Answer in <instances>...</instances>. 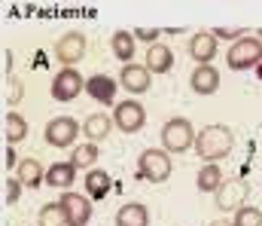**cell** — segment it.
<instances>
[{
    "instance_id": "obj_33",
    "label": "cell",
    "mask_w": 262,
    "mask_h": 226,
    "mask_svg": "<svg viewBox=\"0 0 262 226\" xmlns=\"http://www.w3.org/2000/svg\"><path fill=\"white\" fill-rule=\"evenodd\" d=\"M210 226H232V223H229V220H213Z\"/></svg>"
},
{
    "instance_id": "obj_7",
    "label": "cell",
    "mask_w": 262,
    "mask_h": 226,
    "mask_svg": "<svg viewBox=\"0 0 262 226\" xmlns=\"http://www.w3.org/2000/svg\"><path fill=\"white\" fill-rule=\"evenodd\" d=\"M85 49H89V40L82 31H67L61 40H55V58L64 68H73L79 58H85Z\"/></svg>"
},
{
    "instance_id": "obj_18",
    "label": "cell",
    "mask_w": 262,
    "mask_h": 226,
    "mask_svg": "<svg viewBox=\"0 0 262 226\" xmlns=\"http://www.w3.org/2000/svg\"><path fill=\"white\" fill-rule=\"evenodd\" d=\"M110 129H116V122H113L107 113H92V116H85V122H82V132H85V138H89L92 144L104 141V138L110 135Z\"/></svg>"
},
{
    "instance_id": "obj_24",
    "label": "cell",
    "mask_w": 262,
    "mask_h": 226,
    "mask_svg": "<svg viewBox=\"0 0 262 226\" xmlns=\"http://www.w3.org/2000/svg\"><path fill=\"white\" fill-rule=\"evenodd\" d=\"M37 226H67V214L58 202H46L37 214Z\"/></svg>"
},
{
    "instance_id": "obj_16",
    "label": "cell",
    "mask_w": 262,
    "mask_h": 226,
    "mask_svg": "<svg viewBox=\"0 0 262 226\" xmlns=\"http://www.w3.org/2000/svg\"><path fill=\"white\" fill-rule=\"evenodd\" d=\"M174 68V52L165 43H152L146 49V71L149 74H168Z\"/></svg>"
},
{
    "instance_id": "obj_23",
    "label": "cell",
    "mask_w": 262,
    "mask_h": 226,
    "mask_svg": "<svg viewBox=\"0 0 262 226\" xmlns=\"http://www.w3.org/2000/svg\"><path fill=\"white\" fill-rule=\"evenodd\" d=\"M110 187H113V183H110V174H107V171H98V168H95V171L85 174V196H89V199H104V196L110 193Z\"/></svg>"
},
{
    "instance_id": "obj_31",
    "label": "cell",
    "mask_w": 262,
    "mask_h": 226,
    "mask_svg": "<svg viewBox=\"0 0 262 226\" xmlns=\"http://www.w3.org/2000/svg\"><path fill=\"white\" fill-rule=\"evenodd\" d=\"M3 162H6V168H12V165H18V162H21V159L15 156V150H12V144L6 147V156H3Z\"/></svg>"
},
{
    "instance_id": "obj_20",
    "label": "cell",
    "mask_w": 262,
    "mask_h": 226,
    "mask_svg": "<svg viewBox=\"0 0 262 226\" xmlns=\"http://www.w3.org/2000/svg\"><path fill=\"white\" fill-rule=\"evenodd\" d=\"M198 190L201 193H213L216 196V190L226 183V177H223V171H220V165L216 162H204L201 165V171H198Z\"/></svg>"
},
{
    "instance_id": "obj_12",
    "label": "cell",
    "mask_w": 262,
    "mask_h": 226,
    "mask_svg": "<svg viewBox=\"0 0 262 226\" xmlns=\"http://www.w3.org/2000/svg\"><path fill=\"white\" fill-rule=\"evenodd\" d=\"M189 55L195 58V65H213L216 58V37L210 31H198L189 40Z\"/></svg>"
},
{
    "instance_id": "obj_29",
    "label": "cell",
    "mask_w": 262,
    "mask_h": 226,
    "mask_svg": "<svg viewBox=\"0 0 262 226\" xmlns=\"http://www.w3.org/2000/svg\"><path fill=\"white\" fill-rule=\"evenodd\" d=\"M210 34H213L216 40H232V43H238V40L244 37V31H241V28H213Z\"/></svg>"
},
{
    "instance_id": "obj_25",
    "label": "cell",
    "mask_w": 262,
    "mask_h": 226,
    "mask_svg": "<svg viewBox=\"0 0 262 226\" xmlns=\"http://www.w3.org/2000/svg\"><path fill=\"white\" fill-rule=\"evenodd\" d=\"M98 156H101V150H98V144H79V147H73V153H70V162L76 165V168H92L95 162H98Z\"/></svg>"
},
{
    "instance_id": "obj_30",
    "label": "cell",
    "mask_w": 262,
    "mask_h": 226,
    "mask_svg": "<svg viewBox=\"0 0 262 226\" xmlns=\"http://www.w3.org/2000/svg\"><path fill=\"white\" fill-rule=\"evenodd\" d=\"M134 40H143V43H159V31L156 28H134Z\"/></svg>"
},
{
    "instance_id": "obj_34",
    "label": "cell",
    "mask_w": 262,
    "mask_h": 226,
    "mask_svg": "<svg viewBox=\"0 0 262 226\" xmlns=\"http://www.w3.org/2000/svg\"><path fill=\"white\" fill-rule=\"evenodd\" d=\"M256 37H259V40H262V31H259V34H256Z\"/></svg>"
},
{
    "instance_id": "obj_28",
    "label": "cell",
    "mask_w": 262,
    "mask_h": 226,
    "mask_svg": "<svg viewBox=\"0 0 262 226\" xmlns=\"http://www.w3.org/2000/svg\"><path fill=\"white\" fill-rule=\"evenodd\" d=\"M18 98H21V83H18L15 76H6V86H3V101H6V104H18Z\"/></svg>"
},
{
    "instance_id": "obj_5",
    "label": "cell",
    "mask_w": 262,
    "mask_h": 226,
    "mask_svg": "<svg viewBox=\"0 0 262 226\" xmlns=\"http://www.w3.org/2000/svg\"><path fill=\"white\" fill-rule=\"evenodd\" d=\"M79 122L73 119V116H55V119H49L46 122V144L49 147H73L76 144V138H79Z\"/></svg>"
},
{
    "instance_id": "obj_11",
    "label": "cell",
    "mask_w": 262,
    "mask_h": 226,
    "mask_svg": "<svg viewBox=\"0 0 262 226\" xmlns=\"http://www.w3.org/2000/svg\"><path fill=\"white\" fill-rule=\"evenodd\" d=\"M149 71H146V65H122V71H119V86L122 89H128L131 95H143L146 89H149Z\"/></svg>"
},
{
    "instance_id": "obj_8",
    "label": "cell",
    "mask_w": 262,
    "mask_h": 226,
    "mask_svg": "<svg viewBox=\"0 0 262 226\" xmlns=\"http://www.w3.org/2000/svg\"><path fill=\"white\" fill-rule=\"evenodd\" d=\"M247 196H250V183L244 177H232L216 190V208L220 211H238V208H244Z\"/></svg>"
},
{
    "instance_id": "obj_22",
    "label": "cell",
    "mask_w": 262,
    "mask_h": 226,
    "mask_svg": "<svg viewBox=\"0 0 262 226\" xmlns=\"http://www.w3.org/2000/svg\"><path fill=\"white\" fill-rule=\"evenodd\" d=\"M3 135H6V141L15 147L18 141H25L28 138V122H25V116L21 113H15V110H9L6 116H3Z\"/></svg>"
},
{
    "instance_id": "obj_4",
    "label": "cell",
    "mask_w": 262,
    "mask_h": 226,
    "mask_svg": "<svg viewBox=\"0 0 262 226\" xmlns=\"http://www.w3.org/2000/svg\"><path fill=\"white\" fill-rule=\"evenodd\" d=\"M171 156L168 150H156V147H149V150H143L137 156V171H140V177L143 180H149V183H165L168 177H171Z\"/></svg>"
},
{
    "instance_id": "obj_17",
    "label": "cell",
    "mask_w": 262,
    "mask_h": 226,
    "mask_svg": "<svg viewBox=\"0 0 262 226\" xmlns=\"http://www.w3.org/2000/svg\"><path fill=\"white\" fill-rule=\"evenodd\" d=\"M76 165L73 162H55V165H49V171H46V183L49 187H55V190H70L73 187V180H76Z\"/></svg>"
},
{
    "instance_id": "obj_3",
    "label": "cell",
    "mask_w": 262,
    "mask_h": 226,
    "mask_svg": "<svg viewBox=\"0 0 262 226\" xmlns=\"http://www.w3.org/2000/svg\"><path fill=\"white\" fill-rule=\"evenodd\" d=\"M262 61V40L259 37H241L238 43L229 46L226 52V65L229 71H250Z\"/></svg>"
},
{
    "instance_id": "obj_27",
    "label": "cell",
    "mask_w": 262,
    "mask_h": 226,
    "mask_svg": "<svg viewBox=\"0 0 262 226\" xmlns=\"http://www.w3.org/2000/svg\"><path fill=\"white\" fill-rule=\"evenodd\" d=\"M21 187H25V183H21L18 177H6V180H3V202H6V205H15L18 196H21Z\"/></svg>"
},
{
    "instance_id": "obj_2",
    "label": "cell",
    "mask_w": 262,
    "mask_h": 226,
    "mask_svg": "<svg viewBox=\"0 0 262 226\" xmlns=\"http://www.w3.org/2000/svg\"><path fill=\"white\" fill-rule=\"evenodd\" d=\"M162 147L168 153H186L195 147V129L186 116H174L162 126Z\"/></svg>"
},
{
    "instance_id": "obj_10",
    "label": "cell",
    "mask_w": 262,
    "mask_h": 226,
    "mask_svg": "<svg viewBox=\"0 0 262 226\" xmlns=\"http://www.w3.org/2000/svg\"><path fill=\"white\" fill-rule=\"evenodd\" d=\"M58 205L64 208V214H67V226H85L92 220V202H89V196H82V193L64 190L61 199H58Z\"/></svg>"
},
{
    "instance_id": "obj_15",
    "label": "cell",
    "mask_w": 262,
    "mask_h": 226,
    "mask_svg": "<svg viewBox=\"0 0 262 226\" xmlns=\"http://www.w3.org/2000/svg\"><path fill=\"white\" fill-rule=\"evenodd\" d=\"M46 171H49V168H43L37 159H21V162L15 165V177H18L28 190L43 187V183H46Z\"/></svg>"
},
{
    "instance_id": "obj_26",
    "label": "cell",
    "mask_w": 262,
    "mask_h": 226,
    "mask_svg": "<svg viewBox=\"0 0 262 226\" xmlns=\"http://www.w3.org/2000/svg\"><path fill=\"white\" fill-rule=\"evenodd\" d=\"M232 226H262V211L259 208H253V205H244V208L235 211Z\"/></svg>"
},
{
    "instance_id": "obj_13",
    "label": "cell",
    "mask_w": 262,
    "mask_h": 226,
    "mask_svg": "<svg viewBox=\"0 0 262 226\" xmlns=\"http://www.w3.org/2000/svg\"><path fill=\"white\" fill-rule=\"evenodd\" d=\"M189 86L195 95H213L220 89V71L213 65H195V71L189 74Z\"/></svg>"
},
{
    "instance_id": "obj_19",
    "label": "cell",
    "mask_w": 262,
    "mask_h": 226,
    "mask_svg": "<svg viewBox=\"0 0 262 226\" xmlns=\"http://www.w3.org/2000/svg\"><path fill=\"white\" fill-rule=\"evenodd\" d=\"M116 226H149V211L140 202H125L116 211Z\"/></svg>"
},
{
    "instance_id": "obj_9",
    "label": "cell",
    "mask_w": 262,
    "mask_h": 226,
    "mask_svg": "<svg viewBox=\"0 0 262 226\" xmlns=\"http://www.w3.org/2000/svg\"><path fill=\"white\" fill-rule=\"evenodd\" d=\"M82 89H85V79L79 76L76 68H61L55 74V79H52V86H49V92H52L55 101H73Z\"/></svg>"
},
{
    "instance_id": "obj_1",
    "label": "cell",
    "mask_w": 262,
    "mask_h": 226,
    "mask_svg": "<svg viewBox=\"0 0 262 226\" xmlns=\"http://www.w3.org/2000/svg\"><path fill=\"white\" fill-rule=\"evenodd\" d=\"M232 150H235V135L223 122L207 126V129H201L195 135V156L204 159V162H220V159H226Z\"/></svg>"
},
{
    "instance_id": "obj_21",
    "label": "cell",
    "mask_w": 262,
    "mask_h": 226,
    "mask_svg": "<svg viewBox=\"0 0 262 226\" xmlns=\"http://www.w3.org/2000/svg\"><path fill=\"white\" fill-rule=\"evenodd\" d=\"M134 34L131 31H116L113 37H110V49H113V55L122 61V65H131V58H134Z\"/></svg>"
},
{
    "instance_id": "obj_32",
    "label": "cell",
    "mask_w": 262,
    "mask_h": 226,
    "mask_svg": "<svg viewBox=\"0 0 262 226\" xmlns=\"http://www.w3.org/2000/svg\"><path fill=\"white\" fill-rule=\"evenodd\" d=\"M12 61H15V58H12V52H9V49H3V74L9 76V71H12Z\"/></svg>"
},
{
    "instance_id": "obj_14",
    "label": "cell",
    "mask_w": 262,
    "mask_h": 226,
    "mask_svg": "<svg viewBox=\"0 0 262 226\" xmlns=\"http://www.w3.org/2000/svg\"><path fill=\"white\" fill-rule=\"evenodd\" d=\"M116 79L107 74H95L85 79V92L95 98V101H101V104H113V98H116Z\"/></svg>"
},
{
    "instance_id": "obj_6",
    "label": "cell",
    "mask_w": 262,
    "mask_h": 226,
    "mask_svg": "<svg viewBox=\"0 0 262 226\" xmlns=\"http://www.w3.org/2000/svg\"><path fill=\"white\" fill-rule=\"evenodd\" d=\"M113 122H116L119 132H125V135H137V132L146 126V110H143V104H137L134 98L119 101L116 110H113Z\"/></svg>"
}]
</instances>
